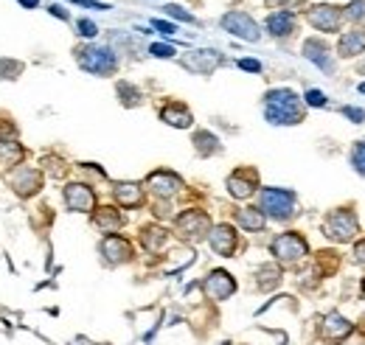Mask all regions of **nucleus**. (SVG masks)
I'll use <instances>...</instances> for the list:
<instances>
[{
	"label": "nucleus",
	"mask_w": 365,
	"mask_h": 345,
	"mask_svg": "<svg viewBox=\"0 0 365 345\" xmlns=\"http://www.w3.org/2000/svg\"><path fill=\"white\" fill-rule=\"evenodd\" d=\"M166 14H172L175 20H185V23H194V17L188 11H182L180 6H166Z\"/></svg>",
	"instance_id": "34"
},
{
	"label": "nucleus",
	"mask_w": 365,
	"mask_h": 345,
	"mask_svg": "<svg viewBox=\"0 0 365 345\" xmlns=\"http://www.w3.org/2000/svg\"><path fill=\"white\" fill-rule=\"evenodd\" d=\"M239 68H242V71H253V73H259V71H262V62H256V59H239Z\"/></svg>",
	"instance_id": "37"
},
{
	"label": "nucleus",
	"mask_w": 365,
	"mask_h": 345,
	"mask_svg": "<svg viewBox=\"0 0 365 345\" xmlns=\"http://www.w3.org/2000/svg\"><path fill=\"white\" fill-rule=\"evenodd\" d=\"M307 104L309 107H326V96L320 90H307Z\"/></svg>",
	"instance_id": "32"
},
{
	"label": "nucleus",
	"mask_w": 365,
	"mask_h": 345,
	"mask_svg": "<svg viewBox=\"0 0 365 345\" xmlns=\"http://www.w3.org/2000/svg\"><path fill=\"white\" fill-rule=\"evenodd\" d=\"M146 185H149V191L155 194V197H175L178 191L182 188V182H180V177L178 174H172V172H155V174H149V180H146Z\"/></svg>",
	"instance_id": "14"
},
{
	"label": "nucleus",
	"mask_w": 365,
	"mask_h": 345,
	"mask_svg": "<svg viewBox=\"0 0 365 345\" xmlns=\"http://www.w3.org/2000/svg\"><path fill=\"white\" fill-rule=\"evenodd\" d=\"M23 146L14 140H0V166H17L23 160Z\"/></svg>",
	"instance_id": "25"
},
{
	"label": "nucleus",
	"mask_w": 365,
	"mask_h": 345,
	"mask_svg": "<svg viewBox=\"0 0 365 345\" xmlns=\"http://www.w3.org/2000/svg\"><path fill=\"white\" fill-rule=\"evenodd\" d=\"M363 51H365V31H346L340 37V45H337V53L340 56L351 59V56H357Z\"/></svg>",
	"instance_id": "21"
},
{
	"label": "nucleus",
	"mask_w": 365,
	"mask_h": 345,
	"mask_svg": "<svg viewBox=\"0 0 365 345\" xmlns=\"http://www.w3.org/2000/svg\"><path fill=\"white\" fill-rule=\"evenodd\" d=\"M304 56L315 62L320 71H331V48L323 40H307L304 43Z\"/></svg>",
	"instance_id": "18"
},
{
	"label": "nucleus",
	"mask_w": 365,
	"mask_h": 345,
	"mask_svg": "<svg viewBox=\"0 0 365 345\" xmlns=\"http://www.w3.org/2000/svg\"><path fill=\"white\" fill-rule=\"evenodd\" d=\"M115 200L124 208H138L143 202V188L135 182H121V185H115Z\"/></svg>",
	"instance_id": "22"
},
{
	"label": "nucleus",
	"mask_w": 365,
	"mask_h": 345,
	"mask_svg": "<svg viewBox=\"0 0 365 345\" xmlns=\"http://www.w3.org/2000/svg\"><path fill=\"white\" fill-rule=\"evenodd\" d=\"M267 3H270V6H278V3H284V0H267Z\"/></svg>",
	"instance_id": "41"
},
{
	"label": "nucleus",
	"mask_w": 365,
	"mask_h": 345,
	"mask_svg": "<svg viewBox=\"0 0 365 345\" xmlns=\"http://www.w3.org/2000/svg\"><path fill=\"white\" fill-rule=\"evenodd\" d=\"M360 93H365V82H363V85H360Z\"/></svg>",
	"instance_id": "42"
},
{
	"label": "nucleus",
	"mask_w": 365,
	"mask_h": 345,
	"mask_svg": "<svg viewBox=\"0 0 365 345\" xmlns=\"http://www.w3.org/2000/svg\"><path fill=\"white\" fill-rule=\"evenodd\" d=\"M160 118L169 124V127H191V121H194V115H191V110L185 107V104H178V101H172V104H166L163 110H160Z\"/></svg>",
	"instance_id": "19"
},
{
	"label": "nucleus",
	"mask_w": 365,
	"mask_h": 345,
	"mask_svg": "<svg viewBox=\"0 0 365 345\" xmlns=\"http://www.w3.org/2000/svg\"><path fill=\"white\" fill-rule=\"evenodd\" d=\"M343 115H349L354 124H360V121L365 118V113L363 110H357V107H343Z\"/></svg>",
	"instance_id": "36"
},
{
	"label": "nucleus",
	"mask_w": 365,
	"mask_h": 345,
	"mask_svg": "<svg viewBox=\"0 0 365 345\" xmlns=\"http://www.w3.org/2000/svg\"><path fill=\"white\" fill-rule=\"evenodd\" d=\"M363 295H365V287H363Z\"/></svg>",
	"instance_id": "43"
},
{
	"label": "nucleus",
	"mask_w": 365,
	"mask_h": 345,
	"mask_svg": "<svg viewBox=\"0 0 365 345\" xmlns=\"http://www.w3.org/2000/svg\"><path fill=\"white\" fill-rule=\"evenodd\" d=\"M121 216H118V211L115 208H98L96 211V216H93V225L101 230V233H115L118 227H121Z\"/></svg>",
	"instance_id": "23"
},
{
	"label": "nucleus",
	"mask_w": 365,
	"mask_h": 345,
	"mask_svg": "<svg viewBox=\"0 0 365 345\" xmlns=\"http://www.w3.org/2000/svg\"><path fill=\"white\" fill-rule=\"evenodd\" d=\"M76 29H79V34H82V37H96V31H98L93 20H79V23H76Z\"/></svg>",
	"instance_id": "33"
},
{
	"label": "nucleus",
	"mask_w": 365,
	"mask_h": 345,
	"mask_svg": "<svg viewBox=\"0 0 365 345\" xmlns=\"http://www.w3.org/2000/svg\"><path fill=\"white\" fill-rule=\"evenodd\" d=\"M182 65H185L188 71H194V73H211L214 68L222 65V56H220L217 51H194L191 56L182 59Z\"/></svg>",
	"instance_id": "16"
},
{
	"label": "nucleus",
	"mask_w": 365,
	"mask_h": 345,
	"mask_svg": "<svg viewBox=\"0 0 365 345\" xmlns=\"http://www.w3.org/2000/svg\"><path fill=\"white\" fill-rule=\"evenodd\" d=\"M236 222H239L245 230H262V227L267 225V216L262 214L259 208H242V211L236 214Z\"/></svg>",
	"instance_id": "24"
},
{
	"label": "nucleus",
	"mask_w": 365,
	"mask_h": 345,
	"mask_svg": "<svg viewBox=\"0 0 365 345\" xmlns=\"http://www.w3.org/2000/svg\"><path fill=\"white\" fill-rule=\"evenodd\" d=\"M9 185L14 188V194H20V197H31V194L40 191V185H43V174L37 172V169H31V166H20V169H14V172L9 174Z\"/></svg>",
	"instance_id": "7"
},
{
	"label": "nucleus",
	"mask_w": 365,
	"mask_h": 345,
	"mask_svg": "<svg viewBox=\"0 0 365 345\" xmlns=\"http://www.w3.org/2000/svg\"><path fill=\"white\" fill-rule=\"evenodd\" d=\"M163 242H166V233H163V230H158V227L143 233V244H146L149 250H160V244H163Z\"/></svg>",
	"instance_id": "28"
},
{
	"label": "nucleus",
	"mask_w": 365,
	"mask_h": 345,
	"mask_svg": "<svg viewBox=\"0 0 365 345\" xmlns=\"http://www.w3.org/2000/svg\"><path fill=\"white\" fill-rule=\"evenodd\" d=\"M354 259L360 261V264H365V242H360V244L354 247Z\"/></svg>",
	"instance_id": "39"
},
{
	"label": "nucleus",
	"mask_w": 365,
	"mask_h": 345,
	"mask_svg": "<svg viewBox=\"0 0 365 345\" xmlns=\"http://www.w3.org/2000/svg\"><path fill=\"white\" fill-rule=\"evenodd\" d=\"M23 6H29V9H37V0H20Z\"/></svg>",
	"instance_id": "40"
},
{
	"label": "nucleus",
	"mask_w": 365,
	"mask_h": 345,
	"mask_svg": "<svg viewBox=\"0 0 365 345\" xmlns=\"http://www.w3.org/2000/svg\"><path fill=\"white\" fill-rule=\"evenodd\" d=\"M351 166H354V172L365 174V140H360V143L351 149Z\"/></svg>",
	"instance_id": "30"
},
{
	"label": "nucleus",
	"mask_w": 365,
	"mask_h": 345,
	"mask_svg": "<svg viewBox=\"0 0 365 345\" xmlns=\"http://www.w3.org/2000/svg\"><path fill=\"white\" fill-rule=\"evenodd\" d=\"M256 188H259V174L253 169H239V172H233L228 177V191L230 197H236V200H247Z\"/></svg>",
	"instance_id": "11"
},
{
	"label": "nucleus",
	"mask_w": 365,
	"mask_h": 345,
	"mask_svg": "<svg viewBox=\"0 0 365 345\" xmlns=\"http://www.w3.org/2000/svg\"><path fill=\"white\" fill-rule=\"evenodd\" d=\"M175 53L172 45H152V56H160V59H169Z\"/></svg>",
	"instance_id": "35"
},
{
	"label": "nucleus",
	"mask_w": 365,
	"mask_h": 345,
	"mask_svg": "<svg viewBox=\"0 0 365 345\" xmlns=\"http://www.w3.org/2000/svg\"><path fill=\"white\" fill-rule=\"evenodd\" d=\"M152 26H155L158 31H163V34H175V31H178L172 23H163V20H152Z\"/></svg>",
	"instance_id": "38"
},
{
	"label": "nucleus",
	"mask_w": 365,
	"mask_h": 345,
	"mask_svg": "<svg viewBox=\"0 0 365 345\" xmlns=\"http://www.w3.org/2000/svg\"><path fill=\"white\" fill-rule=\"evenodd\" d=\"M346 17L351 23H365V0H351L346 9Z\"/></svg>",
	"instance_id": "29"
},
{
	"label": "nucleus",
	"mask_w": 365,
	"mask_h": 345,
	"mask_svg": "<svg viewBox=\"0 0 365 345\" xmlns=\"http://www.w3.org/2000/svg\"><path fill=\"white\" fill-rule=\"evenodd\" d=\"M307 253H309V244H307V239L301 233H281L273 242V256L281 264H295Z\"/></svg>",
	"instance_id": "5"
},
{
	"label": "nucleus",
	"mask_w": 365,
	"mask_h": 345,
	"mask_svg": "<svg viewBox=\"0 0 365 345\" xmlns=\"http://www.w3.org/2000/svg\"><path fill=\"white\" fill-rule=\"evenodd\" d=\"M267 29L273 37H289L295 31V14L292 11H273L267 17Z\"/></svg>",
	"instance_id": "20"
},
{
	"label": "nucleus",
	"mask_w": 365,
	"mask_h": 345,
	"mask_svg": "<svg viewBox=\"0 0 365 345\" xmlns=\"http://www.w3.org/2000/svg\"><path fill=\"white\" fill-rule=\"evenodd\" d=\"M295 194L287 188H264L262 191V214L273 216L278 222L295 216Z\"/></svg>",
	"instance_id": "4"
},
{
	"label": "nucleus",
	"mask_w": 365,
	"mask_h": 345,
	"mask_svg": "<svg viewBox=\"0 0 365 345\" xmlns=\"http://www.w3.org/2000/svg\"><path fill=\"white\" fill-rule=\"evenodd\" d=\"M65 205H68L71 211L91 214L93 208H96V194H93L91 185H85V182H71V185L65 188Z\"/></svg>",
	"instance_id": "10"
},
{
	"label": "nucleus",
	"mask_w": 365,
	"mask_h": 345,
	"mask_svg": "<svg viewBox=\"0 0 365 345\" xmlns=\"http://www.w3.org/2000/svg\"><path fill=\"white\" fill-rule=\"evenodd\" d=\"M202 292H205L211 301H228L230 295L236 292V281L230 278V272H225V269H214V272L205 278Z\"/></svg>",
	"instance_id": "8"
},
{
	"label": "nucleus",
	"mask_w": 365,
	"mask_h": 345,
	"mask_svg": "<svg viewBox=\"0 0 365 345\" xmlns=\"http://www.w3.org/2000/svg\"><path fill=\"white\" fill-rule=\"evenodd\" d=\"M208 242H211V250L217 256H233L239 239H236V230L230 225H217L208 230Z\"/></svg>",
	"instance_id": "13"
},
{
	"label": "nucleus",
	"mask_w": 365,
	"mask_h": 345,
	"mask_svg": "<svg viewBox=\"0 0 365 345\" xmlns=\"http://www.w3.org/2000/svg\"><path fill=\"white\" fill-rule=\"evenodd\" d=\"M323 230H326V236L334 239V242H351L354 233H360V222H357V214H354V211L337 208V211H331V214L326 216Z\"/></svg>",
	"instance_id": "3"
},
{
	"label": "nucleus",
	"mask_w": 365,
	"mask_h": 345,
	"mask_svg": "<svg viewBox=\"0 0 365 345\" xmlns=\"http://www.w3.org/2000/svg\"><path fill=\"white\" fill-rule=\"evenodd\" d=\"M101 253H104L107 264H121V261L133 259V244L124 236H107L101 242Z\"/></svg>",
	"instance_id": "15"
},
{
	"label": "nucleus",
	"mask_w": 365,
	"mask_h": 345,
	"mask_svg": "<svg viewBox=\"0 0 365 345\" xmlns=\"http://www.w3.org/2000/svg\"><path fill=\"white\" fill-rule=\"evenodd\" d=\"M222 26L228 29L233 37H242V40H247V43H256L262 34H259V26L253 23V17L250 14H245V11H228L225 17H222Z\"/></svg>",
	"instance_id": "6"
},
{
	"label": "nucleus",
	"mask_w": 365,
	"mask_h": 345,
	"mask_svg": "<svg viewBox=\"0 0 365 345\" xmlns=\"http://www.w3.org/2000/svg\"><path fill=\"white\" fill-rule=\"evenodd\" d=\"M194 143H197V152H200V155H214V152L222 149L220 140H217L211 132H197V135H194Z\"/></svg>",
	"instance_id": "26"
},
{
	"label": "nucleus",
	"mask_w": 365,
	"mask_h": 345,
	"mask_svg": "<svg viewBox=\"0 0 365 345\" xmlns=\"http://www.w3.org/2000/svg\"><path fill=\"white\" fill-rule=\"evenodd\" d=\"M264 115L270 124H301L304 121V104L289 87H275L264 96Z\"/></svg>",
	"instance_id": "1"
},
{
	"label": "nucleus",
	"mask_w": 365,
	"mask_h": 345,
	"mask_svg": "<svg viewBox=\"0 0 365 345\" xmlns=\"http://www.w3.org/2000/svg\"><path fill=\"white\" fill-rule=\"evenodd\" d=\"M309 23L318 29V31H326V34H331V31H337L340 29V9L337 6H312L309 9Z\"/></svg>",
	"instance_id": "12"
},
{
	"label": "nucleus",
	"mask_w": 365,
	"mask_h": 345,
	"mask_svg": "<svg viewBox=\"0 0 365 345\" xmlns=\"http://www.w3.org/2000/svg\"><path fill=\"white\" fill-rule=\"evenodd\" d=\"M76 62H79V68H85L88 73H96V76H110L118 68L115 53L110 48H96V45L79 48L76 51Z\"/></svg>",
	"instance_id": "2"
},
{
	"label": "nucleus",
	"mask_w": 365,
	"mask_h": 345,
	"mask_svg": "<svg viewBox=\"0 0 365 345\" xmlns=\"http://www.w3.org/2000/svg\"><path fill=\"white\" fill-rule=\"evenodd\" d=\"M211 230V219L202 211H182L178 216V233L185 239H202Z\"/></svg>",
	"instance_id": "9"
},
{
	"label": "nucleus",
	"mask_w": 365,
	"mask_h": 345,
	"mask_svg": "<svg viewBox=\"0 0 365 345\" xmlns=\"http://www.w3.org/2000/svg\"><path fill=\"white\" fill-rule=\"evenodd\" d=\"M118 96H121L124 104H138V101H140V93H138L130 82H121V85H118Z\"/></svg>",
	"instance_id": "31"
},
{
	"label": "nucleus",
	"mask_w": 365,
	"mask_h": 345,
	"mask_svg": "<svg viewBox=\"0 0 365 345\" xmlns=\"http://www.w3.org/2000/svg\"><path fill=\"white\" fill-rule=\"evenodd\" d=\"M259 275H262V281H259V287H262V289H273L275 284H278V278H281V272H278L275 267H262V272H259Z\"/></svg>",
	"instance_id": "27"
},
{
	"label": "nucleus",
	"mask_w": 365,
	"mask_h": 345,
	"mask_svg": "<svg viewBox=\"0 0 365 345\" xmlns=\"http://www.w3.org/2000/svg\"><path fill=\"white\" fill-rule=\"evenodd\" d=\"M351 331H354V323H349L343 314H337V311L326 314V320H323V334H326L329 340H346Z\"/></svg>",
	"instance_id": "17"
}]
</instances>
